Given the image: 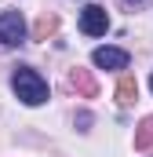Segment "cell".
Returning a JSON list of instances; mask_svg holds the SVG:
<instances>
[{"label": "cell", "instance_id": "4", "mask_svg": "<svg viewBox=\"0 0 153 157\" xmlns=\"http://www.w3.org/2000/svg\"><path fill=\"white\" fill-rule=\"evenodd\" d=\"M95 66H102V70H124L128 66V51H120V48H95Z\"/></svg>", "mask_w": 153, "mask_h": 157}, {"label": "cell", "instance_id": "10", "mask_svg": "<svg viewBox=\"0 0 153 157\" xmlns=\"http://www.w3.org/2000/svg\"><path fill=\"white\" fill-rule=\"evenodd\" d=\"M150 88H153V77H150Z\"/></svg>", "mask_w": 153, "mask_h": 157}, {"label": "cell", "instance_id": "1", "mask_svg": "<svg viewBox=\"0 0 153 157\" xmlns=\"http://www.w3.org/2000/svg\"><path fill=\"white\" fill-rule=\"evenodd\" d=\"M11 88H15V95H18L26 106L47 102V80L40 77L37 70H29V66H18V70L11 73Z\"/></svg>", "mask_w": 153, "mask_h": 157}, {"label": "cell", "instance_id": "2", "mask_svg": "<svg viewBox=\"0 0 153 157\" xmlns=\"http://www.w3.org/2000/svg\"><path fill=\"white\" fill-rule=\"evenodd\" d=\"M22 37H26V18L18 15V11H4L0 15V44H22Z\"/></svg>", "mask_w": 153, "mask_h": 157}, {"label": "cell", "instance_id": "7", "mask_svg": "<svg viewBox=\"0 0 153 157\" xmlns=\"http://www.w3.org/2000/svg\"><path fill=\"white\" fill-rule=\"evenodd\" d=\"M153 146V117H146L135 132V150H150Z\"/></svg>", "mask_w": 153, "mask_h": 157}, {"label": "cell", "instance_id": "8", "mask_svg": "<svg viewBox=\"0 0 153 157\" xmlns=\"http://www.w3.org/2000/svg\"><path fill=\"white\" fill-rule=\"evenodd\" d=\"M55 29H58V18L44 11V15H40V18H37V29H33V33H37V40H47V37H51V33H55Z\"/></svg>", "mask_w": 153, "mask_h": 157}, {"label": "cell", "instance_id": "9", "mask_svg": "<svg viewBox=\"0 0 153 157\" xmlns=\"http://www.w3.org/2000/svg\"><path fill=\"white\" fill-rule=\"evenodd\" d=\"M128 4H142V0H128Z\"/></svg>", "mask_w": 153, "mask_h": 157}, {"label": "cell", "instance_id": "6", "mask_svg": "<svg viewBox=\"0 0 153 157\" xmlns=\"http://www.w3.org/2000/svg\"><path fill=\"white\" fill-rule=\"evenodd\" d=\"M139 99V84H135V77H120L117 80V102L120 106H131Z\"/></svg>", "mask_w": 153, "mask_h": 157}, {"label": "cell", "instance_id": "5", "mask_svg": "<svg viewBox=\"0 0 153 157\" xmlns=\"http://www.w3.org/2000/svg\"><path fill=\"white\" fill-rule=\"evenodd\" d=\"M69 88L73 91H80L84 99H95V91H99V84H95V77H91V70H69Z\"/></svg>", "mask_w": 153, "mask_h": 157}, {"label": "cell", "instance_id": "3", "mask_svg": "<svg viewBox=\"0 0 153 157\" xmlns=\"http://www.w3.org/2000/svg\"><path fill=\"white\" fill-rule=\"evenodd\" d=\"M80 29H84L88 37H102V33L110 29V15H106V7H99V4L84 7V15H80Z\"/></svg>", "mask_w": 153, "mask_h": 157}]
</instances>
